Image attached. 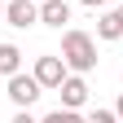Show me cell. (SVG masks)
Returning <instances> with one entry per match:
<instances>
[{"instance_id":"obj_11","label":"cell","mask_w":123,"mask_h":123,"mask_svg":"<svg viewBox=\"0 0 123 123\" xmlns=\"http://www.w3.org/2000/svg\"><path fill=\"white\" fill-rule=\"evenodd\" d=\"M13 123H40V119L31 114V110H18V114H13Z\"/></svg>"},{"instance_id":"obj_10","label":"cell","mask_w":123,"mask_h":123,"mask_svg":"<svg viewBox=\"0 0 123 123\" xmlns=\"http://www.w3.org/2000/svg\"><path fill=\"white\" fill-rule=\"evenodd\" d=\"M88 123H119V114H114V110H92Z\"/></svg>"},{"instance_id":"obj_4","label":"cell","mask_w":123,"mask_h":123,"mask_svg":"<svg viewBox=\"0 0 123 123\" xmlns=\"http://www.w3.org/2000/svg\"><path fill=\"white\" fill-rule=\"evenodd\" d=\"M5 22L18 26V31L35 26L40 22V5H35V0H9V5H5Z\"/></svg>"},{"instance_id":"obj_12","label":"cell","mask_w":123,"mask_h":123,"mask_svg":"<svg viewBox=\"0 0 123 123\" xmlns=\"http://www.w3.org/2000/svg\"><path fill=\"white\" fill-rule=\"evenodd\" d=\"M114 114H119V123H123V92H119V101H114Z\"/></svg>"},{"instance_id":"obj_7","label":"cell","mask_w":123,"mask_h":123,"mask_svg":"<svg viewBox=\"0 0 123 123\" xmlns=\"http://www.w3.org/2000/svg\"><path fill=\"white\" fill-rule=\"evenodd\" d=\"M119 35H123L119 13H114V9H110V13H101V18H97V40H101V44H114Z\"/></svg>"},{"instance_id":"obj_14","label":"cell","mask_w":123,"mask_h":123,"mask_svg":"<svg viewBox=\"0 0 123 123\" xmlns=\"http://www.w3.org/2000/svg\"><path fill=\"white\" fill-rule=\"evenodd\" d=\"M0 22H5V0H0Z\"/></svg>"},{"instance_id":"obj_1","label":"cell","mask_w":123,"mask_h":123,"mask_svg":"<svg viewBox=\"0 0 123 123\" xmlns=\"http://www.w3.org/2000/svg\"><path fill=\"white\" fill-rule=\"evenodd\" d=\"M62 62H66V70L88 75L97 66V40H92L88 31H66V35H62Z\"/></svg>"},{"instance_id":"obj_15","label":"cell","mask_w":123,"mask_h":123,"mask_svg":"<svg viewBox=\"0 0 123 123\" xmlns=\"http://www.w3.org/2000/svg\"><path fill=\"white\" fill-rule=\"evenodd\" d=\"M114 13H119V22H123V5H119V9H114Z\"/></svg>"},{"instance_id":"obj_3","label":"cell","mask_w":123,"mask_h":123,"mask_svg":"<svg viewBox=\"0 0 123 123\" xmlns=\"http://www.w3.org/2000/svg\"><path fill=\"white\" fill-rule=\"evenodd\" d=\"M31 75L40 79V88H44V92H49V88L57 92V88H62V79H66L70 70H66V62H62V53H44V57H35Z\"/></svg>"},{"instance_id":"obj_5","label":"cell","mask_w":123,"mask_h":123,"mask_svg":"<svg viewBox=\"0 0 123 123\" xmlns=\"http://www.w3.org/2000/svg\"><path fill=\"white\" fill-rule=\"evenodd\" d=\"M57 92H62V105H66V110H79V105L88 101V84H84V75H75V70L62 79Z\"/></svg>"},{"instance_id":"obj_2","label":"cell","mask_w":123,"mask_h":123,"mask_svg":"<svg viewBox=\"0 0 123 123\" xmlns=\"http://www.w3.org/2000/svg\"><path fill=\"white\" fill-rule=\"evenodd\" d=\"M5 92H9V101L18 105V110H31V105L40 101V92H44V88H40V79H35V75H22V70H18V75H9Z\"/></svg>"},{"instance_id":"obj_9","label":"cell","mask_w":123,"mask_h":123,"mask_svg":"<svg viewBox=\"0 0 123 123\" xmlns=\"http://www.w3.org/2000/svg\"><path fill=\"white\" fill-rule=\"evenodd\" d=\"M40 123H88V119H84L79 110H66V105H57V110H53V114H44Z\"/></svg>"},{"instance_id":"obj_6","label":"cell","mask_w":123,"mask_h":123,"mask_svg":"<svg viewBox=\"0 0 123 123\" xmlns=\"http://www.w3.org/2000/svg\"><path fill=\"white\" fill-rule=\"evenodd\" d=\"M40 22L62 31V26L70 22V5H66V0H40Z\"/></svg>"},{"instance_id":"obj_8","label":"cell","mask_w":123,"mask_h":123,"mask_svg":"<svg viewBox=\"0 0 123 123\" xmlns=\"http://www.w3.org/2000/svg\"><path fill=\"white\" fill-rule=\"evenodd\" d=\"M18 70H22V49L18 44H0V75L9 79V75H18Z\"/></svg>"},{"instance_id":"obj_13","label":"cell","mask_w":123,"mask_h":123,"mask_svg":"<svg viewBox=\"0 0 123 123\" xmlns=\"http://www.w3.org/2000/svg\"><path fill=\"white\" fill-rule=\"evenodd\" d=\"M79 5H88V9H101V5H105V0H79Z\"/></svg>"}]
</instances>
